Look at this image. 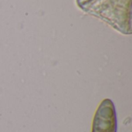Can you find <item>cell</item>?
<instances>
[{
    "mask_svg": "<svg viewBox=\"0 0 132 132\" xmlns=\"http://www.w3.org/2000/svg\"><path fill=\"white\" fill-rule=\"evenodd\" d=\"M117 114L114 104L111 99H104L95 113L91 132H117Z\"/></svg>",
    "mask_w": 132,
    "mask_h": 132,
    "instance_id": "obj_1",
    "label": "cell"
}]
</instances>
